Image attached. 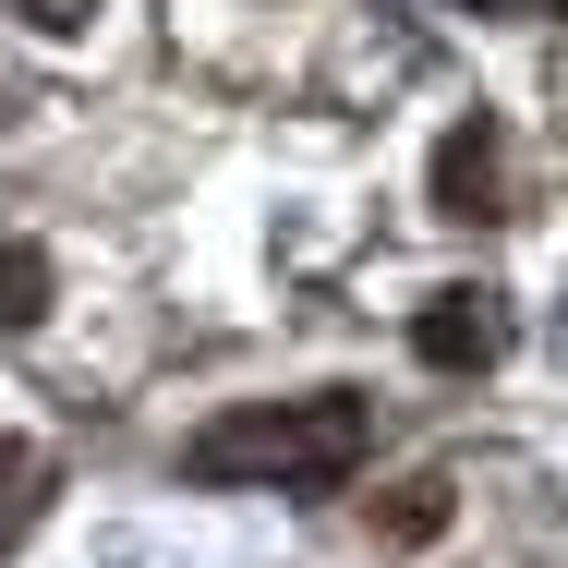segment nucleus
Here are the masks:
<instances>
[{
  "mask_svg": "<svg viewBox=\"0 0 568 568\" xmlns=\"http://www.w3.org/2000/svg\"><path fill=\"white\" fill-rule=\"evenodd\" d=\"M0 12H12L24 37H85V24L110 12V0H0Z\"/></svg>",
  "mask_w": 568,
  "mask_h": 568,
  "instance_id": "423d86ee",
  "label": "nucleus"
},
{
  "mask_svg": "<svg viewBox=\"0 0 568 568\" xmlns=\"http://www.w3.org/2000/svg\"><path fill=\"white\" fill-rule=\"evenodd\" d=\"M508 12H568V0H508Z\"/></svg>",
  "mask_w": 568,
  "mask_h": 568,
  "instance_id": "6e6552de",
  "label": "nucleus"
},
{
  "mask_svg": "<svg viewBox=\"0 0 568 568\" xmlns=\"http://www.w3.org/2000/svg\"><path fill=\"white\" fill-rule=\"evenodd\" d=\"M24 471H37V448H24V436H0V508H12V484H24Z\"/></svg>",
  "mask_w": 568,
  "mask_h": 568,
  "instance_id": "0eeeda50",
  "label": "nucleus"
},
{
  "mask_svg": "<svg viewBox=\"0 0 568 568\" xmlns=\"http://www.w3.org/2000/svg\"><path fill=\"white\" fill-rule=\"evenodd\" d=\"M61 303V254L49 242H0V339H37Z\"/></svg>",
  "mask_w": 568,
  "mask_h": 568,
  "instance_id": "39448f33",
  "label": "nucleus"
},
{
  "mask_svg": "<svg viewBox=\"0 0 568 568\" xmlns=\"http://www.w3.org/2000/svg\"><path fill=\"white\" fill-rule=\"evenodd\" d=\"M412 363L424 375H496L508 363V303L496 291H424V315H412Z\"/></svg>",
  "mask_w": 568,
  "mask_h": 568,
  "instance_id": "7ed1b4c3",
  "label": "nucleus"
},
{
  "mask_svg": "<svg viewBox=\"0 0 568 568\" xmlns=\"http://www.w3.org/2000/svg\"><path fill=\"white\" fill-rule=\"evenodd\" d=\"M448 520H459V484H448V471H412V484H387V508H375V545L424 557V545H448Z\"/></svg>",
  "mask_w": 568,
  "mask_h": 568,
  "instance_id": "20e7f679",
  "label": "nucleus"
},
{
  "mask_svg": "<svg viewBox=\"0 0 568 568\" xmlns=\"http://www.w3.org/2000/svg\"><path fill=\"white\" fill-rule=\"evenodd\" d=\"M424 206L459 230H484V219H508V121L496 110H459L448 133H436V170H424Z\"/></svg>",
  "mask_w": 568,
  "mask_h": 568,
  "instance_id": "f03ea898",
  "label": "nucleus"
},
{
  "mask_svg": "<svg viewBox=\"0 0 568 568\" xmlns=\"http://www.w3.org/2000/svg\"><path fill=\"white\" fill-rule=\"evenodd\" d=\"M375 436V412L351 387H315V399H242L219 424L182 436V484H291V496H327L351 484V459Z\"/></svg>",
  "mask_w": 568,
  "mask_h": 568,
  "instance_id": "f257e3e1",
  "label": "nucleus"
}]
</instances>
